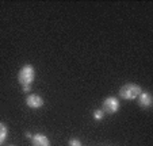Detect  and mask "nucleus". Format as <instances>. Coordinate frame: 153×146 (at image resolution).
Here are the masks:
<instances>
[{"instance_id": "1", "label": "nucleus", "mask_w": 153, "mask_h": 146, "mask_svg": "<svg viewBox=\"0 0 153 146\" xmlns=\"http://www.w3.org/2000/svg\"><path fill=\"white\" fill-rule=\"evenodd\" d=\"M35 77V70H34V66L27 64V65H23L20 68L19 73H18V81L22 87H26V85H31L33 81H34Z\"/></svg>"}, {"instance_id": "2", "label": "nucleus", "mask_w": 153, "mask_h": 146, "mask_svg": "<svg viewBox=\"0 0 153 146\" xmlns=\"http://www.w3.org/2000/svg\"><path fill=\"white\" fill-rule=\"evenodd\" d=\"M141 92H142V88L138 84H134V83L125 84V85L121 87V89H119V95H121V97L125 99V100H133V99L140 96Z\"/></svg>"}, {"instance_id": "3", "label": "nucleus", "mask_w": 153, "mask_h": 146, "mask_svg": "<svg viewBox=\"0 0 153 146\" xmlns=\"http://www.w3.org/2000/svg\"><path fill=\"white\" fill-rule=\"evenodd\" d=\"M119 106H121V103H119V100L117 97L114 96L106 97L103 102V110L102 111L106 112V114H115L119 110Z\"/></svg>"}, {"instance_id": "4", "label": "nucleus", "mask_w": 153, "mask_h": 146, "mask_svg": "<svg viewBox=\"0 0 153 146\" xmlns=\"http://www.w3.org/2000/svg\"><path fill=\"white\" fill-rule=\"evenodd\" d=\"M26 104L30 107V108H41V107L45 104V102H43V99L39 96V95H29L26 99Z\"/></svg>"}, {"instance_id": "5", "label": "nucleus", "mask_w": 153, "mask_h": 146, "mask_svg": "<svg viewBox=\"0 0 153 146\" xmlns=\"http://www.w3.org/2000/svg\"><path fill=\"white\" fill-rule=\"evenodd\" d=\"M31 143H33V146H50L49 138L45 134H42V133H38V134L33 135Z\"/></svg>"}, {"instance_id": "6", "label": "nucleus", "mask_w": 153, "mask_h": 146, "mask_svg": "<svg viewBox=\"0 0 153 146\" xmlns=\"http://www.w3.org/2000/svg\"><path fill=\"white\" fill-rule=\"evenodd\" d=\"M138 97H140L138 102H140V106L141 107H144V108H149V107L152 106L153 99H152V95H150L149 92H141Z\"/></svg>"}, {"instance_id": "7", "label": "nucleus", "mask_w": 153, "mask_h": 146, "mask_svg": "<svg viewBox=\"0 0 153 146\" xmlns=\"http://www.w3.org/2000/svg\"><path fill=\"white\" fill-rule=\"evenodd\" d=\"M7 135H8V129H7L6 125L0 122V145H1V143L6 141Z\"/></svg>"}, {"instance_id": "8", "label": "nucleus", "mask_w": 153, "mask_h": 146, "mask_svg": "<svg viewBox=\"0 0 153 146\" xmlns=\"http://www.w3.org/2000/svg\"><path fill=\"white\" fill-rule=\"evenodd\" d=\"M103 116H104V112L102 111V110H96V111H94V119L100 120V119H103Z\"/></svg>"}, {"instance_id": "9", "label": "nucleus", "mask_w": 153, "mask_h": 146, "mask_svg": "<svg viewBox=\"0 0 153 146\" xmlns=\"http://www.w3.org/2000/svg\"><path fill=\"white\" fill-rule=\"evenodd\" d=\"M68 146H81V142L77 138H72V139H69V142H68Z\"/></svg>"}, {"instance_id": "10", "label": "nucleus", "mask_w": 153, "mask_h": 146, "mask_svg": "<svg viewBox=\"0 0 153 146\" xmlns=\"http://www.w3.org/2000/svg\"><path fill=\"white\" fill-rule=\"evenodd\" d=\"M22 91H23V92H30V91H31V85H26V87H22Z\"/></svg>"}, {"instance_id": "11", "label": "nucleus", "mask_w": 153, "mask_h": 146, "mask_svg": "<svg viewBox=\"0 0 153 146\" xmlns=\"http://www.w3.org/2000/svg\"><path fill=\"white\" fill-rule=\"evenodd\" d=\"M26 137H27V138H30V139H31V138H33V135L30 134V133H26Z\"/></svg>"}, {"instance_id": "12", "label": "nucleus", "mask_w": 153, "mask_h": 146, "mask_svg": "<svg viewBox=\"0 0 153 146\" xmlns=\"http://www.w3.org/2000/svg\"><path fill=\"white\" fill-rule=\"evenodd\" d=\"M10 146H14V145H10Z\"/></svg>"}]
</instances>
